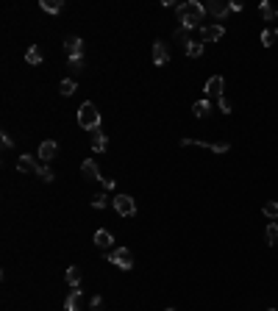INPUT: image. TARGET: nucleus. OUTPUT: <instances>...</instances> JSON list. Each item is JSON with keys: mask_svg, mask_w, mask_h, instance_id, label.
Wrapping results in <instances>:
<instances>
[{"mask_svg": "<svg viewBox=\"0 0 278 311\" xmlns=\"http://www.w3.org/2000/svg\"><path fill=\"white\" fill-rule=\"evenodd\" d=\"M25 61H28V64H42V50H39V47H28V50H25Z\"/></svg>", "mask_w": 278, "mask_h": 311, "instance_id": "22", "label": "nucleus"}, {"mask_svg": "<svg viewBox=\"0 0 278 311\" xmlns=\"http://www.w3.org/2000/svg\"><path fill=\"white\" fill-rule=\"evenodd\" d=\"M164 311H175V308H164Z\"/></svg>", "mask_w": 278, "mask_h": 311, "instance_id": "33", "label": "nucleus"}, {"mask_svg": "<svg viewBox=\"0 0 278 311\" xmlns=\"http://www.w3.org/2000/svg\"><path fill=\"white\" fill-rule=\"evenodd\" d=\"M275 39H278V31H275V28H264V31H262V45H264V47H273Z\"/></svg>", "mask_w": 278, "mask_h": 311, "instance_id": "23", "label": "nucleus"}, {"mask_svg": "<svg viewBox=\"0 0 278 311\" xmlns=\"http://www.w3.org/2000/svg\"><path fill=\"white\" fill-rule=\"evenodd\" d=\"M81 303H84V297H81V289L72 286L70 295H67V300H64V308H67V311H81Z\"/></svg>", "mask_w": 278, "mask_h": 311, "instance_id": "13", "label": "nucleus"}, {"mask_svg": "<svg viewBox=\"0 0 278 311\" xmlns=\"http://www.w3.org/2000/svg\"><path fill=\"white\" fill-rule=\"evenodd\" d=\"M259 11H262V17L267 20V23H273V20L278 17V9L273 3H267V0H262V6H259Z\"/></svg>", "mask_w": 278, "mask_h": 311, "instance_id": "18", "label": "nucleus"}, {"mask_svg": "<svg viewBox=\"0 0 278 311\" xmlns=\"http://www.w3.org/2000/svg\"><path fill=\"white\" fill-rule=\"evenodd\" d=\"M36 178H42L45 184H50L53 178H56V172H53L50 167H45V164H42V167H39V172H36Z\"/></svg>", "mask_w": 278, "mask_h": 311, "instance_id": "27", "label": "nucleus"}, {"mask_svg": "<svg viewBox=\"0 0 278 311\" xmlns=\"http://www.w3.org/2000/svg\"><path fill=\"white\" fill-rule=\"evenodd\" d=\"M92 311H103V297H100V295L92 297Z\"/></svg>", "mask_w": 278, "mask_h": 311, "instance_id": "32", "label": "nucleus"}, {"mask_svg": "<svg viewBox=\"0 0 278 311\" xmlns=\"http://www.w3.org/2000/svg\"><path fill=\"white\" fill-rule=\"evenodd\" d=\"M64 50H67V56H70V59H84V39H81V36H70L64 42Z\"/></svg>", "mask_w": 278, "mask_h": 311, "instance_id": "8", "label": "nucleus"}, {"mask_svg": "<svg viewBox=\"0 0 278 311\" xmlns=\"http://www.w3.org/2000/svg\"><path fill=\"white\" fill-rule=\"evenodd\" d=\"M175 39H178V42L184 45V50L195 42V39H189V28H178V31H175Z\"/></svg>", "mask_w": 278, "mask_h": 311, "instance_id": "24", "label": "nucleus"}, {"mask_svg": "<svg viewBox=\"0 0 278 311\" xmlns=\"http://www.w3.org/2000/svg\"><path fill=\"white\" fill-rule=\"evenodd\" d=\"M181 144H184V148H189V144H195V148H209L212 153H228V148H231L228 142H214V144H209V142H203V139H181Z\"/></svg>", "mask_w": 278, "mask_h": 311, "instance_id": "5", "label": "nucleus"}, {"mask_svg": "<svg viewBox=\"0 0 278 311\" xmlns=\"http://www.w3.org/2000/svg\"><path fill=\"white\" fill-rule=\"evenodd\" d=\"M76 89H78V84H76V78H64V81H62V86H59V92H62L64 98H70V95L76 92Z\"/></svg>", "mask_w": 278, "mask_h": 311, "instance_id": "21", "label": "nucleus"}, {"mask_svg": "<svg viewBox=\"0 0 278 311\" xmlns=\"http://www.w3.org/2000/svg\"><path fill=\"white\" fill-rule=\"evenodd\" d=\"M264 217H270V219H278V203H275V200H270V203H264Z\"/></svg>", "mask_w": 278, "mask_h": 311, "instance_id": "26", "label": "nucleus"}, {"mask_svg": "<svg viewBox=\"0 0 278 311\" xmlns=\"http://www.w3.org/2000/svg\"><path fill=\"white\" fill-rule=\"evenodd\" d=\"M17 170L20 172H28V175H36V172H39V164H36V158H33V156L23 153V156L17 158Z\"/></svg>", "mask_w": 278, "mask_h": 311, "instance_id": "10", "label": "nucleus"}, {"mask_svg": "<svg viewBox=\"0 0 278 311\" xmlns=\"http://www.w3.org/2000/svg\"><path fill=\"white\" fill-rule=\"evenodd\" d=\"M78 125L84 128V131H100V112H98V106H95L92 100H86V103H81V108H78Z\"/></svg>", "mask_w": 278, "mask_h": 311, "instance_id": "2", "label": "nucleus"}, {"mask_svg": "<svg viewBox=\"0 0 278 311\" xmlns=\"http://www.w3.org/2000/svg\"><path fill=\"white\" fill-rule=\"evenodd\" d=\"M203 9H206L209 14H214L217 20H223L226 14H231V6H228V3H223V0H209V3L203 6Z\"/></svg>", "mask_w": 278, "mask_h": 311, "instance_id": "9", "label": "nucleus"}, {"mask_svg": "<svg viewBox=\"0 0 278 311\" xmlns=\"http://www.w3.org/2000/svg\"><path fill=\"white\" fill-rule=\"evenodd\" d=\"M56 150H59L56 142H53V139H45L42 144H39V158H42V161H53V158H56Z\"/></svg>", "mask_w": 278, "mask_h": 311, "instance_id": "14", "label": "nucleus"}, {"mask_svg": "<svg viewBox=\"0 0 278 311\" xmlns=\"http://www.w3.org/2000/svg\"><path fill=\"white\" fill-rule=\"evenodd\" d=\"M106 148H108L106 134H103V131H95V134H92V150H95V153H103Z\"/></svg>", "mask_w": 278, "mask_h": 311, "instance_id": "16", "label": "nucleus"}, {"mask_svg": "<svg viewBox=\"0 0 278 311\" xmlns=\"http://www.w3.org/2000/svg\"><path fill=\"white\" fill-rule=\"evenodd\" d=\"M167 61H170V53H167V45L159 39V42H153V64L156 67H164Z\"/></svg>", "mask_w": 278, "mask_h": 311, "instance_id": "11", "label": "nucleus"}, {"mask_svg": "<svg viewBox=\"0 0 278 311\" xmlns=\"http://www.w3.org/2000/svg\"><path fill=\"white\" fill-rule=\"evenodd\" d=\"M92 206L95 209H106V192H98V195L92 197Z\"/></svg>", "mask_w": 278, "mask_h": 311, "instance_id": "29", "label": "nucleus"}, {"mask_svg": "<svg viewBox=\"0 0 278 311\" xmlns=\"http://www.w3.org/2000/svg\"><path fill=\"white\" fill-rule=\"evenodd\" d=\"M187 56L189 59H198V56H203V42H192L187 47Z\"/></svg>", "mask_w": 278, "mask_h": 311, "instance_id": "28", "label": "nucleus"}, {"mask_svg": "<svg viewBox=\"0 0 278 311\" xmlns=\"http://www.w3.org/2000/svg\"><path fill=\"white\" fill-rule=\"evenodd\" d=\"M223 86H226L223 75H212L206 81V86H203V92H206V98H223Z\"/></svg>", "mask_w": 278, "mask_h": 311, "instance_id": "6", "label": "nucleus"}, {"mask_svg": "<svg viewBox=\"0 0 278 311\" xmlns=\"http://www.w3.org/2000/svg\"><path fill=\"white\" fill-rule=\"evenodd\" d=\"M223 36H226V28H223V25H203L200 28L203 42H220Z\"/></svg>", "mask_w": 278, "mask_h": 311, "instance_id": "7", "label": "nucleus"}, {"mask_svg": "<svg viewBox=\"0 0 278 311\" xmlns=\"http://www.w3.org/2000/svg\"><path fill=\"white\" fill-rule=\"evenodd\" d=\"M106 259L112 261L114 267H120V269H131L134 267V255H131L128 247H114V250L106 253Z\"/></svg>", "mask_w": 278, "mask_h": 311, "instance_id": "3", "label": "nucleus"}, {"mask_svg": "<svg viewBox=\"0 0 278 311\" xmlns=\"http://www.w3.org/2000/svg\"><path fill=\"white\" fill-rule=\"evenodd\" d=\"M95 245L103 247V250H108V247L114 245V236H112L108 231H103V228H100V231H95Z\"/></svg>", "mask_w": 278, "mask_h": 311, "instance_id": "15", "label": "nucleus"}, {"mask_svg": "<svg viewBox=\"0 0 278 311\" xmlns=\"http://www.w3.org/2000/svg\"><path fill=\"white\" fill-rule=\"evenodd\" d=\"M175 14H178V23L181 28H198V25L203 23V17H206V9H203L200 3H195V0H189V3H181L175 6Z\"/></svg>", "mask_w": 278, "mask_h": 311, "instance_id": "1", "label": "nucleus"}, {"mask_svg": "<svg viewBox=\"0 0 278 311\" xmlns=\"http://www.w3.org/2000/svg\"><path fill=\"white\" fill-rule=\"evenodd\" d=\"M192 112H195V117H198V120L209 117V114H212V100H198V103L192 106Z\"/></svg>", "mask_w": 278, "mask_h": 311, "instance_id": "17", "label": "nucleus"}, {"mask_svg": "<svg viewBox=\"0 0 278 311\" xmlns=\"http://www.w3.org/2000/svg\"><path fill=\"white\" fill-rule=\"evenodd\" d=\"M39 6H42L47 14H59V11L64 9V3H62V0H39Z\"/></svg>", "mask_w": 278, "mask_h": 311, "instance_id": "19", "label": "nucleus"}, {"mask_svg": "<svg viewBox=\"0 0 278 311\" xmlns=\"http://www.w3.org/2000/svg\"><path fill=\"white\" fill-rule=\"evenodd\" d=\"M81 172H84V178H86V181H103V178H100L98 164H95V158H86V161L81 164Z\"/></svg>", "mask_w": 278, "mask_h": 311, "instance_id": "12", "label": "nucleus"}, {"mask_svg": "<svg viewBox=\"0 0 278 311\" xmlns=\"http://www.w3.org/2000/svg\"><path fill=\"white\" fill-rule=\"evenodd\" d=\"M217 106H220L223 114H231V103H228L226 98H217Z\"/></svg>", "mask_w": 278, "mask_h": 311, "instance_id": "30", "label": "nucleus"}, {"mask_svg": "<svg viewBox=\"0 0 278 311\" xmlns=\"http://www.w3.org/2000/svg\"><path fill=\"white\" fill-rule=\"evenodd\" d=\"M114 209H117L120 217H134L137 214V200L131 195H117L114 197Z\"/></svg>", "mask_w": 278, "mask_h": 311, "instance_id": "4", "label": "nucleus"}, {"mask_svg": "<svg viewBox=\"0 0 278 311\" xmlns=\"http://www.w3.org/2000/svg\"><path fill=\"white\" fill-rule=\"evenodd\" d=\"M270 311H275V308H270Z\"/></svg>", "mask_w": 278, "mask_h": 311, "instance_id": "34", "label": "nucleus"}, {"mask_svg": "<svg viewBox=\"0 0 278 311\" xmlns=\"http://www.w3.org/2000/svg\"><path fill=\"white\" fill-rule=\"evenodd\" d=\"M64 281L70 283V286H78V283H81V267H70V269H67Z\"/></svg>", "mask_w": 278, "mask_h": 311, "instance_id": "20", "label": "nucleus"}, {"mask_svg": "<svg viewBox=\"0 0 278 311\" xmlns=\"http://www.w3.org/2000/svg\"><path fill=\"white\" fill-rule=\"evenodd\" d=\"M70 70L81 72V70H84V59H70Z\"/></svg>", "mask_w": 278, "mask_h": 311, "instance_id": "31", "label": "nucleus"}, {"mask_svg": "<svg viewBox=\"0 0 278 311\" xmlns=\"http://www.w3.org/2000/svg\"><path fill=\"white\" fill-rule=\"evenodd\" d=\"M267 245H278V223L267 225Z\"/></svg>", "mask_w": 278, "mask_h": 311, "instance_id": "25", "label": "nucleus"}]
</instances>
